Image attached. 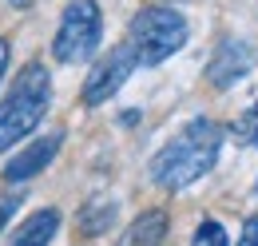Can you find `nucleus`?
<instances>
[{
  "label": "nucleus",
  "mask_w": 258,
  "mask_h": 246,
  "mask_svg": "<svg viewBox=\"0 0 258 246\" xmlns=\"http://www.w3.org/2000/svg\"><path fill=\"white\" fill-rule=\"evenodd\" d=\"M219 147H223V127L215 119H191L171 143H163L155 159H151V179L163 191H183L195 179H203L215 163H219Z\"/></svg>",
  "instance_id": "1"
},
{
  "label": "nucleus",
  "mask_w": 258,
  "mask_h": 246,
  "mask_svg": "<svg viewBox=\"0 0 258 246\" xmlns=\"http://www.w3.org/2000/svg\"><path fill=\"white\" fill-rule=\"evenodd\" d=\"M48 103H52V76L44 64H28L12 80L8 95L0 99V151L20 143L24 135H32L48 111Z\"/></svg>",
  "instance_id": "2"
},
{
  "label": "nucleus",
  "mask_w": 258,
  "mask_h": 246,
  "mask_svg": "<svg viewBox=\"0 0 258 246\" xmlns=\"http://www.w3.org/2000/svg\"><path fill=\"white\" fill-rule=\"evenodd\" d=\"M127 44L139 60V68H155V64L171 60L187 44V20H183V12L163 8V4L139 8L127 24Z\"/></svg>",
  "instance_id": "3"
},
{
  "label": "nucleus",
  "mask_w": 258,
  "mask_h": 246,
  "mask_svg": "<svg viewBox=\"0 0 258 246\" xmlns=\"http://www.w3.org/2000/svg\"><path fill=\"white\" fill-rule=\"evenodd\" d=\"M99 36H103V16L96 0H72L60 16V28L52 40V56L60 64H84L96 56Z\"/></svg>",
  "instance_id": "4"
},
{
  "label": "nucleus",
  "mask_w": 258,
  "mask_h": 246,
  "mask_svg": "<svg viewBox=\"0 0 258 246\" xmlns=\"http://www.w3.org/2000/svg\"><path fill=\"white\" fill-rule=\"evenodd\" d=\"M139 68V60H135V52H131V44H119V48H111L103 60L88 72V80H84V103L88 107H99V103H107L111 95L119 92L123 84H127V76Z\"/></svg>",
  "instance_id": "5"
},
{
  "label": "nucleus",
  "mask_w": 258,
  "mask_h": 246,
  "mask_svg": "<svg viewBox=\"0 0 258 246\" xmlns=\"http://www.w3.org/2000/svg\"><path fill=\"white\" fill-rule=\"evenodd\" d=\"M60 143H64V131H48V135H40V139H32L24 151H16L8 163H4V179L8 183H24V179H32V175H40L52 159H56V151H60Z\"/></svg>",
  "instance_id": "6"
},
{
  "label": "nucleus",
  "mask_w": 258,
  "mask_h": 246,
  "mask_svg": "<svg viewBox=\"0 0 258 246\" xmlns=\"http://www.w3.org/2000/svg\"><path fill=\"white\" fill-rule=\"evenodd\" d=\"M250 68H254L250 44H246V40H223V44L215 48L211 64H207V80H211L215 88H230V84H238Z\"/></svg>",
  "instance_id": "7"
},
{
  "label": "nucleus",
  "mask_w": 258,
  "mask_h": 246,
  "mask_svg": "<svg viewBox=\"0 0 258 246\" xmlns=\"http://www.w3.org/2000/svg\"><path fill=\"white\" fill-rule=\"evenodd\" d=\"M56 230H60V211L56 207H44V211L28 215L8 234V246H52Z\"/></svg>",
  "instance_id": "8"
},
{
  "label": "nucleus",
  "mask_w": 258,
  "mask_h": 246,
  "mask_svg": "<svg viewBox=\"0 0 258 246\" xmlns=\"http://www.w3.org/2000/svg\"><path fill=\"white\" fill-rule=\"evenodd\" d=\"M167 226H171L167 211H143V215L123 230L119 246H159L163 238H167Z\"/></svg>",
  "instance_id": "9"
},
{
  "label": "nucleus",
  "mask_w": 258,
  "mask_h": 246,
  "mask_svg": "<svg viewBox=\"0 0 258 246\" xmlns=\"http://www.w3.org/2000/svg\"><path fill=\"white\" fill-rule=\"evenodd\" d=\"M115 211H119L115 199H103V195L88 199V207L80 211V230H84V234H103V230L115 222Z\"/></svg>",
  "instance_id": "10"
},
{
  "label": "nucleus",
  "mask_w": 258,
  "mask_h": 246,
  "mask_svg": "<svg viewBox=\"0 0 258 246\" xmlns=\"http://www.w3.org/2000/svg\"><path fill=\"white\" fill-rule=\"evenodd\" d=\"M234 139H238L242 147H258V99L238 115V123H234Z\"/></svg>",
  "instance_id": "11"
},
{
  "label": "nucleus",
  "mask_w": 258,
  "mask_h": 246,
  "mask_svg": "<svg viewBox=\"0 0 258 246\" xmlns=\"http://www.w3.org/2000/svg\"><path fill=\"white\" fill-rule=\"evenodd\" d=\"M191 246H230V242H226V230H223V222H215V218L199 222V230H195Z\"/></svg>",
  "instance_id": "12"
},
{
  "label": "nucleus",
  "mask_w": 258,
  "mask_h": 246,
  "mask_svg": "<svg viewBox=\"0 0 258 246\" xmlns=\"http://www.w3.org/2000/svg\"><path fill=\"white\" fill-rule=\"evenodd\" d=\"M20 199H24L20 191H12V195H0V226H8V218L20 211Z\"/></svg>",
  "instance_id": "13"
},
{
  "label": "nucleus",
  "mask_w": 258,
  "mask_h": 246,
  "mask_svg": "<svg viewBox=\"0 0 258 246\" xmlns=\"http://www.w3.org/2000/svg\"><path fill=\"white\" fill-rule=\"evenodd\" d=\"M238 246H258V218H246V226H242V238Z\"/></svg>",
  "instance_id": "14"
},
{
  "label": "nucleus",
  "mask_w": 258,
  "mask_h": 246,
  "mask_svg": "<svg viewBox=\"0 0 258 246\" xmlns=\"http://www.w3.org/2000/svg\"><path fill=\"white\" fill-rule=\"evenodd\" d=\"M8 64H12V44L0 36V84H4V72H8Z\"/></svg>",
  "instance_id": "15"
},
{
  "label": "nucleus",
  "mask_w": 258,
  "mask_h": 246,
  "mask_svg": "<svg viewBox=\"0 0 258 246\" xmlns=\"http://www.w3.org/2000/svg\"><path fill=\"white\" fill-rule=\"evenodd\" d=\"M12 4H16V8H20V4H28V0H12Z\"/></svg>",
  "instance_id": "16"
},
{
  "label": "nucleus",
  "mask_w": 258,
  "mask_h": 246,
  "mask_svg": "<svg viewBox=\"0 0 258 246\" xmlns=\"http://www.w3.org/2000/svg\"><path fill=\"white\" fill-rule=\"evenodd\" d=\"M254 187H258V183H254Z\"/></svg>",
  "instance_id": "17"
}]
</instances>
